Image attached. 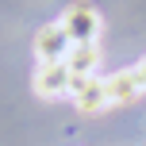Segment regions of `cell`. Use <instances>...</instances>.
<instances>
[{"label": "cell", "mask_w": 146, "mask_h": 146, "mask_svg": "<svg viewBox=\"0 0 146 146\" xmlns=\"http://www.w3.org/2000/svg\"><path fill=\"white\" fill-rule=\"evenodd\" d=\"M69 96H73V108L85 111V115H96V111L111 108L104 77H69Z\"/></svg>", "instance_id": "1"}, {"label": "cell", "mask_w": 146, "mask_h": 146, "mask_svg": "<svg viewBox=\"0 0 146 146\" xmlns=\"http://www.w3.org/2000/svg\"><path fill=\"white\" fill-rule=\"evenodd\" d=\"M62 27L69 31L73 42H96V38H100V15L88 4H73V8H66V15H62Z\"/></svg>", "instance_id": "2"}, {"label": "cell", "mask_w": 146, "mask_h": 146, "mask_svg": "<svg viewBox=\"0 0 146 146\" xmlns=\"http://www.w3.org/2000/svg\"><path fill=\"white\" fill-rule=\"evenodd\" d=\"M69 50H73V38H69V31L62 27V19H58V23H46V27L35 35V54H38V62H66Z\"/></svg>", "instance_id": "3"}, {"label": "cell", "mask_w": 146, "mask_h": 146, "mask_svg": "<svg viewBox=\"0 0 146 146\" xmlns=\"http://www.w3.org/2000/svg\"><path fill=\"white\" fill-rule=\"evenodd\" d=\"M69 66L66 62H38L35 69V92L54 100V96H69Z\"/></svg>", "instance_id": "4"}, {"label": "cell", "mask_w": 146, "mask_h": 146, "mask_svg": "<svg viewBox=\"0 0 146 146\" xmlns=\"http://www.w3.org/2000/svg\"><path fill=\"white\" fill-rule=\"evenodd\" d=\"M104 85H108V104L111 108H127V104H135L142 96V85H139V77H135V66L115 69L111 77H104Z\"/></svg>", "instance_id": "5"}, {"label": "cell", "mask_w": 146, "mask_h": 146, "mask_svg": "<svg viewBox=\"0 0 146 146\" xmlns=\"http://www.w3.org/2000/svg\"><path fill=\"white\" fill-rule=\"evenodd\" d=\"M66 66L73 77H92L100 66V46L96 42H73V50L66 54Z\"/></svg>", "instance_id": "6"}, {"label": "cell", "mask_w": 146, "mask_h": 146, "mask_svg": "<svg viewBox=\"0 0 146 146\" xmlns=\"http://www.w3.org/2000/svg\"><path fill=\"white\" fill-rule=\"evenodd\" d=\"M135 77H139V85H142V92H146V54L135 62Z\"/></svg>", "instance_id": "7"}]
</instances>
